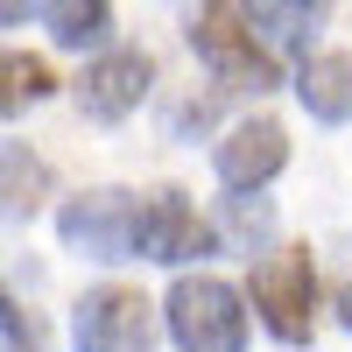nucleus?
<instances>
[{
	"mask_svg": "<svg viewBox=\"0 0 352 352\" xmlns=\"http://www.w3.org/2000/svg\"><path fill=\"white\" fill-rule=\"evenodd\" d=\"M8 92H0V113H21V99H43V92H56V78H50V64L43 56H21V50H8Z\"/></svg>",
	"mask_w": 352,
	"mask_h": 352,
	"instance_id": "13",
	"label": "nucleus"
},
{
	"mask_svg": "<svg viewBox=\"0 0 352 352\" xmlns=\"http://www.w3.org/2000/svg\"><path fill=\"white\" fill-rule=\"evenodd\" d=\"M0 162H8V219H28V212L43 204V190H50V169L28 155L21 141H8V155H0Z\"/></svg>",
	"mask_w": 352,
	"mask_h": 352,
	"instance_id": "12",
	"label": "nucleus"
},
{
	"mask_svg": "<svg viewBox=\"0 0 352 352\" xmlns=\"http://www.w3.org/2000/svg\"><path fill=\"white\" fill-rule=\"evenodd\" d=\"M296 99H303L310 120L345 127V120H352V56H345V50L303 56V71H296Z\"/></svg>",
	"mask_w": 352,
	"mask_h": 352,
	"instance_id": "9",
	"label": "nucleus"
},
{
	"mask_svg": "<svg viewBox=\"0 0 352 352\" xmlns=\"http://www.w3.org/2000/svg\"><path fill=\"white\" fill-rule=\"evenodd\" d=\"M0 14H8V28H21V14H28V0H0Z\"/></svg>",
	"mask_w": 352,
	"mask_h": 352,
	"instance_id": "15",
	"label": "nucleus"
},
{
	"mask_svg": "<svg viewBox=\"0 0 352 352\" xmlns=\"http://www.w3.org/2000/svg\"><path fill=\"white\" fill-rule=\"evenodd\" d=\"M56 232H64V247L92 254V261H141V197H127V190H85V197L64 204Z\"/></svg>",
	"mask_w": 352,
	"mask_h": 352,
	"instance_id": "3",
	"label": "nucleus"
},
{
	"mask_svg": "<svg viewBox=\"0 0 352 352\" xmlns=\"http://www.w3.org/2000/svg\"><path fill=\"white\" fill-rule=\"evenodd\" d=\"M43 14H50V36L64 43V50H85V43H99L106 36V0H43Z\"/></svg>",
	"mask_w": 352,
	"mask_h": 352,
	"instance_id": "11",
	"label": "nucleus"
},
{
	"mask_svg": "<svg viewBox=\"0 0 352 352\" xmlns=\"http://www.w3.org/2000/svg\"><path fill=\"white\" fill-rule=\"evenodd\" d=\"M162 317H169L176 352H247V310L219 275H184L169 289Z\"/></svg>",
	"mask_w": 352,
	"mask_h": 352,
	"instance_id": "2",
	"label": "nucleus"
},
{
	"mask_svg": "<svg viewBox=\"0 0 352 352\" xmlns=\"http://www.w3.org/2000/svg\"><path fill=\"white\" fill-rule=\"evenodd\" d=\"M254 310L282 345H303L310 338V310H317V268L303 247H282L254 268Z\"/></svg>",
	"mask_w": 352,
	"mask_h": 352,
	"instance_id": "4",
	"label": "nucleus"
},
{
	"mask_svg": "<svg viewBox=\"0 0 352 352\" xmlns=\"http://www.w3.org/2000/svg\"><path fill=\"white\" fill-rule=\"evenodd\" d=\"M338 324H345V331H352V282H345V289H338Z\"/></svg>",
	"mask_w": 352,
	"mask_h": 352,
	"instance_id": "16",
	"label": "nucleus"
},
{
	"mask_svg": "<svg viewBox=\"0 0 352 352\" xmlns=\"http://www.w3.org/2000/svg\"><path fill=\"white\" fill-rule=\"evenodd\" d=\"M148 56L141 50H106L99 64H85L78 78V113L85 120H127V113L141 106V92H148Z\"/></svg>",
	"mask_w": 352,
	"mask_h": 352,
	"instance_id": "6",
	"label": "nucleus"
},
{
	"mask_svg": "<svg viewBox=\"0 0 352 352\" xmlns=\"http://www.w3.org/2000/svg\"><path fill=\"white\" fill-rule=\"evenodd\" d=\"M254 36H261V28L247 21L240 0H204L197 21H190V50L219 71V85H232V92H268V85L282 78L275 71V50L254 43Z\"/></svg>",
	"mask_w": 352,
	"mask_h": 352,
	"instance_id": "1",
	"label": "nucleus"
},
{
	"mask_svg": "<svg viewBox=\"0 0 352 352\" xmlns=\"http://www.w3.org/2000/svg\"><path fill=\"white\" fill-rule=\"evenodd\" d=\"M247 8V21L261 28V43L268 50H310V36L324 28V14H331V0H240Z\"/></svg>",
	"mask_w": 352,
	"mask_h": 352,
	"instance_id": "10",
	"label": "nucleus"
},
{
	"mask_svg": "<svg viewBox=\"0 0 352 352\" xmlns=\"http://www.w3.org/2000/svg\"><path fill=\"white\" fill-rule=\"evenodd\" d=\"M78 352H155V310L134 289H92L71 317Z\"/></svg>",
	"mask_w": 352,
	"mask_h": 352,
	"instance_id": "5",
	"label": "nucleus"
},
{
	"mask_svg": "<svg viewBox=\"0 0 352 352\" xmlns=\"http://www.w3.org/2000/svg\"><path fill=\"white\" fill-rule=\"evenodd\" d=\"M0 331H8V352H43V331L28 324V310L14 296H0Z\"/></svg>",
	"mask_w": 352,
	"mask_h": 352,
	"instance_id": "14",
	"label": "nucleus"
},
{
	"mask_svg": "<svg viewBox=\"0 0 352 352\" xmlns=\"http://www.w3.org/2000/svg\"><path fill=\"white\" fill-rule=\"evenodd\" d=\"M212 247V232L197 226L184 190H148L141 197V261H190Z\"/></svg>",
	"mask_w": 352,
	"mask_h": 352,
	"instance_id": "7",
	"label": "nucleus"
},
{
	"mask_svg": "<svg viewBox=\"0 0 352 352\" xmlns=\"http://www.w3.org/2000/svg\"><path fill=\"white\" fill-rule=\"evenodd\" d=\"M282 162H289V134L275 120H240L219 141V184L226 190H261Z\"/></svg>",
	"mask_w": 352,
	"mask_h": 352,
	"instance_id": "8",
	"label": "nucleus"
}]
</instances>
